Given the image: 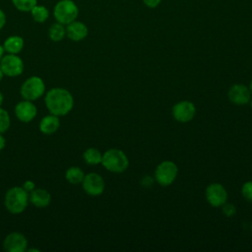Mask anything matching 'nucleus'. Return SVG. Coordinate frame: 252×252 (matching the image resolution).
I'll return each mask as SVG.
<instances>
[{"instance_id":"23","label":"nucleus","mask_w":252,"mask_h":252,"mask_svg":"<svg viewBox=\"0 0 252 252\" xmlns=\"http://www.w3.org/2000/svg\"><path fill=\"white\" fill-rule=\"evenodd\" d=\"M10 124H11V119L8 111L0 107V133L1 134L5 133L9 129Z\"/></svg>"},{"instance_id":"9","label":"nucleus","mask_w":252,"mask_h":252,"mask_svg":"<svg viewBox=\"0 0 252 252\" xmlns=\"http://www.w3.org/2000/svg\"><path fill=\"white\" fill-rule=\"evenodd\" d=\"M3 247L7 252H24L28 249V239L23 233L13 231L4 238Z\"/></svg>"},{"instance_id":"31","label":"nucleus","mask_w":252,"mask_h":252,"mask_svg":"<svg viewBox=\"0 0 252 252\" xmlns=\"http://www.w3.org/2000/svg\"><path fill=\"white\" fill-rule=\"evenodd\" d=\"M4 52H5V50H4V48H3V45H0V60H1L2 57L4 56Z\"/></svg>"},{"instance_id":"33","label":"nucleus","mask_w":252,"mask_h":252,"mask_svg":"<svg viewBox=\"0 0 252 252\" xmlns=\"http://www.w3.org/2000/svg\"><path fill=\"white\" fill-rule=\"evenodd\" d=\"M27 251L29 252H32V251H35V252H39L38 249H34V248H31V249H27Z\"/></svg>"},{"instance_id":"7","label":"nucleus","mask_w":252,"mask_h":252,"mask_svg":"<svg viewBox=\"0 0 252 252\" xmlns=\"http://www.w3.org/2000/svg\"><path fill=\"white\" fill-rule=\"evenodd\" d=\"M0 68L5 76L17 77L24 71V62L18 54L8 53L0 60Z\"/></svg>"},{"instance_id":"1","label":"nucleus","mask_w":252,"mask_h":252,"mask_svg":"<svg viewBox=\"0 0 252 252\" xmlns=\"http://www.w3.org/2000/svg\"><path fill=\"white\" fill-rule=\"evenodd\" d=\"M45 106L51 114L64 116L74 106V98L71 93L63 88L50 89L44 96Z\"/></svg>"},{"instance_id":"12","label":"nucleus","mask_w":252,"mask_h":252,"mask_svg":"<svg viewBox=\"0 0 252 252\" xmlns=\"http://www.w3.org/2000/svg\"><path fill=\"white\" fill-rule=\"evenodd\" d=\"M195 113V105L188 100L179 101L172 108V115L179 122H188L192 120Z\"/></svg>"},{"instance_id":"2","label":"nucleus","mask_w":252,"mask_h":252,"mask_svg":"<svg viewBox=\"0 0 252 252\" xmlns=\"http://www.w3.org/2000/svg\"><path fill=\"white\" fill-rule=\"evenodd\" d=\"M29 202V193L22 186L10 188L4 197V206L13 215L23 213L27 209Z\"/></svg>"},{"instance_id":"26","label":"nucleus","mask_w":252,"mask_h":252,"mask_svg":"<svg viewBox=\"0 0 252 252\" xmlns=\"http://www.w3.org/2000/svg\"><path fill=\"white\" fill-rule=\"evenodd\" d=\"M28 193H31L34 188H35V184L32 180H26L22 186Z\"/></svg>"},{"instance_id":"30","label":"nucleus","mask_w":252,"mask_h":252,"mask_svg":"<svg viewBox=\"0 0 252 252\" xmlns=\"http://www.w3.org/2000/svg\"><path fill=\"white\" fill-rule=\"evenodd\" d=\"M6 146V139L4 138V136L0 133V152L5 148Z\"/></svg>"},{"instance_id":"28","label":"nucleus","mask_w":252,"mask_h":252,"mask_svg":"<svg viewBox=\"0 0 252 252\" xmlns=\"http://www.w3.org/2000/svg\"><path fill=\"white\" fill-rule=\"evenodd\" d=\"M153 179H152V177H150V176H146V177H144L143 179H142V184L144 185V186H146V187H149V186H151L152 184H153Z\"/></svg>"},{"instance_id":"6","label":"nucleus","mask_w":252,"mask_h":252,"mask_svg":"<svg viewBox=\"0 0 252 252\" xmlns=\"http://www.w3.org/2000/svg\"><path fill=\"white\" fill-rule=\"evenodd\" d=\"M177 166L173 161L170 160H164L160 162L155 172V178L156 181L161 185V186H167L170 185L177 176Z\"/></svg>"},{"instance_id":"22","label":"nucleus","mask_w":252,"mask_h":252,"mask_svg":"<svg viewBox=\"0 0 252 252\" xmlns=\"http://www.w3.org/2000/svg\"><path fill=\"white\" fill-rule=\"evenodd\" d=\"M14 7L21 12H31L37 4V0H12Z\"/></svg>"},{"instance_id":"37","label":"nucleus","mask_w":252,"mask_h":252,"mask_svg":"<svg viewBox=\"0 0 252 252\" xmlns=\"http://www.w3.org/2000/svg\"><path fill=\"white\" fill-rule=\"evenodd\" d=\"M251 229H252V224H251Z\"/></svg>"},{"instance_id":"25","label":"nucleus","mask_w":252,"mask_h":252,"mask_svg":"<svg viewBox=\"0 0 252 252\" xmlns=\"http://www.w3.org/2000/svg\"><path fill=\"white\" fill-rule=\"evenodd\" d=\"M221 207H222V212L226 217H232L236 213V208L233 204H229L225 202Z\"/></svg>"},{"instance_id":"18","label":"nucleus","mask_w":252,"mask_h":252,"mask_svg":"<svg viewBox=\"0 0 252 252\" xmlns=\"http://www.w3.org/2000/svg\"><path fill=\"white\" fill-rule=\"evenodd\" d=\"M84 177H85L84 171L80 167H77V166H71L65 172L66 180L69 183L74 184V185L82 183Z\"/></svg>"},{"instance_id":"14","label":"nucleus","mask_w":252,"mask_h":252,"mask_svg":"<svg viewBox=\"0 0 252 252\" xmlns=\"http://www.w3.org/2000/svg\"><path fill=\"white\" fill-rule=\"evenodd\" d=\"M88 28L87 26L79 21H73L68 24L66 27V36L73 41H80L87 37L88 35Z\"/></svg>"},{"instance_id":"10","label":"nucleus","mask_w":252,"mask_h":252,"mask_svg":"<svg viewBox=\"0 0 252 252\" xmlns=\"http://www.w3.org/2000/svg\"><path fill=\"white\" fill-rule=\"evenodd\" d=\"M206 199L213 207H221L227 200L225 188L219 183H213L206 189Z\"/></svg>"},{"instance_id":"19","label":"nucleus","mask_w":252,"mask_h":252,"mask_svg":"<svg viewBox=\"0 0 252 252\" xmlns=\"http://www.w3.org/2000/svg\"><path fill=\"white\" fill-rule=\"evenodd\" d=\"M48 36L52 41H61L66 36V28L64 25L56 22L50 26L48 30Z\"/></svg>"},{"instance_id":"11","label":"nucleus","mask_w":252,"mask_h":252,"mask_svg":"<svg viewBox=\"0 0 252 252\" xmlns=\"http://www.w3.org/2000/svg\"><path fill=\"white\" fill-rule=\"evenodd\" d=\"M15 114L21 122L28 123L35 118L37 114V109L32 101L23 99L16 104Z\"/></svg>"},{"instance_id":"29","label":"nucleus","mask_w":252,"mask_h":252,"mask_svg":"<svg viewBox=\"0 0 252 252\" xmlns=\"http://www.w3.org/2000/svg\"><path fill=\"white\" fill-rule=\"evenodd\" d=\"M6 24V15L5 13L0 9V30L3 29V27Z\"/></svg>"},{"instance_id":"13","label":"nucleus","mask_w":252,"mask_h":252,"mask_svg":"<svg viewBox=\"0 0 252 252\" xmlns=\"http://www.w3.org/2000/svg\"><path fill=\"white\" fill-rule=\"evenodd\" d=\"M251 92L250 90L242 84H235L230 87L228 91L229 100L237 105L246 104L250 100Z\"/></svg>"},{"instance_id":"16","label":"nucleus","mask_w":252,"mask_h":252,"mask_svg":"<svg viewBox=\"0 0 252 252\" xmlns=\"http://www.w3.org/2000/svg\"><path fill=\"white\" fill-rule=\"evenodd\" d=\"M38 127H39V131L44 135L54 134L60 127L59 116L51 113L49 115L43 116L39 122Z\"/></svg>"},{"instance_id":"34","label":"nucleus","mask_w":252,"mask_h":252,"mask_svg":"<svg viewBox=\"0 0 252 252\" xmlns=\"http://www.w3.org/2000/svg\"><path fill=\"white\" fill-rule=\"evenodd\" d=\"M3 76H4V74H3V72H2V70H1V68H0V82H1L2 79H3Z\"/></svg>"},{"instance_id":"36","label":"nucleus","mask_w":252,"mask_h":252,"mask_svg":"<svg viewBox=\"0 0 252 252\" xmlns=\"http://www.w3.org/2000/svg\"><path fill=\"white\" fill-rule=\"evenodd\" d=\"M250 105H251V108H252V99H251V101H250Z\"/></svg>"},{"instance_id":"15","label":"nucleus","mask_w":252,"mask_h":252,"mask_svg":"<svg viewBox=\"0 0 252 252\" xmlns=\"http://www.w3.org/2000/svg\"><path fill=\"white\" fill-rule=\"evenodd\" d=\"M29 200L36 208H46L50 205L51 195L43 188H34L29 194Z\"/></svg>"},{"instance_id":"20","label":"nucleus","mask_w":252,"mask_h":252,"mask_svg":"<svg viewBox=\"0 0 252 252\" xmlns=\"http://www.w3.org/2000/svg\"><path fill=\"white\" fill-rule=\"evenodd\" d=\"M83 158L86 163L90 165H96L101 163L102 155L96 148H89L84 152Z\"/></svg>"},{"instance_id":"21","label":"nucleus","mask_w":252,"mask_h":252,"mask_svg":"<svg viewBox=\"0 0 252 252\" xmlns=\"http://www.w3.org/2000/svg\"><path fill=\"white\" fill-rule=\"evenodd\" d=\"M31 14H32V17L33 21L36 22V23H39V24L44 23L47 20V18L49 17L48 9L45 6L38 5V4H36L31 10Z\"/></svg>"},{"instance_id":"3","label":"nucleus","mask_w":252,"mask_h":252,"mask_svg":"<svg viewBox=\"0 0 252 252\" xmlns=\"http://www.w3.org/2000/svg\"><path fill=\"white\" fill-rule=\"evenodd\" d=\"M101 163L104 168L114 173H120L127 169L129 161L127 156L118 149H109L103 155Z\"/></svg>"},{"instance_id":"5","label":"nucleus","mask_w":252,"mask_h":252,"mask_svg":"<svg viewBox=\"0 0 252 252\" xmlns=\"http://www.w3.org/2000/svg\"><path fill=\"white\" fill-rule=\"evenodd\" d=\"M45 93V84L38 76H32L28 78L21 86L20 94L24 99L33 101Z\"/></svg>"},{"instance_id":"32","label":"nucleus","mask_w":252,"mask_h":252,"mask_svg":"<svg viewBox=\"0 0 252 252\" xmlns=\"http://www.w3.org/2000/svg\"><path fill=\"white\" fill-rule=\"evenodd\" d=\"M3 100H4V96H3L2 93L0 92V107H1V105H2V103H3Z\"/></svg>"},{"instance_id":"4","label":"nucleus","mask_w":252,"mask_h":252,"mask_svg":"<svg viewBox=\"0 0 252 252\" xmlns=\"http://www.w3.org/2000/svg\"><path fill=\"white\" fill-rule=\"evenodd\" d=\"M53 16L56 22L67 26L78 18L79 8L72 0H60L54 6Z\"/></svg>"},{"instance_id":"27","label":"nucleus","mask_w":252,"mask_h":252,"mask_svg":"<svg viewBox=\"0 0 252 252\" xmlns=\"http://www.w3.org/2000/svg\"><path fill=\"white\" fill-rule=\"evenodd\" d=\"M145 5L150 7V8H156L157 6H158V4L160 3L161 0H143Z\"/></svg>"},{"instance_id":"35","label":"nucleus","mask_w":252,"mask_h":252,"mask_svg":"<svg viewBox=\"0 0 252 252\" xmlns=\"http://www.w3.org/2000/svg\"><path fill=\"white\" fill-rule=\"evenodd\" d=\"M249 90H250V92L252 93V81H251V83H250V87H249Z\"/></svg>"},{"instance_id":"24","label":"nucleus","mask_w":252,"mask_h":252,"mask_svg":"<svg viewBox=\"0 0 252 252\" xmlns=\"http://www.w3.org/2000/svg\"><path fill=\"white\" fill-rule=\"evenodd\" d=\"M241 193L247 201L252 202V181H247L243 184L241 188Z\"/></svg>"},{"instance_id":"8","label":"nucleus","mask_w":252,"mask_h":252,"mask_svg":"<svg viewBox=\"0 0 252 252\" xmlns=\"http://www.w3.org/2000/svg\"><path fill=\"white\" fill-rule=\"evenodd\" d=\"M82 185L84 191L90 196H98L102 194L105 187L103 178L95 172H91L85 175Z\"/></svg>"},{"instance_id":"17","label":"nucleus","mask_w":252,"mask_h":252,"mask_svg":"<svg viewBox=\"0 0 252 252\" xmlns=\"http://www.w3.org/2000/svg\"><path fill=\"white\" fill-rule=\"evenodd\" d=\"M24 38L20 35H11L3 43V48L7 53L19 54L24 48Z\"/></svg>"}]
</instances>
